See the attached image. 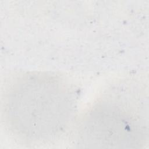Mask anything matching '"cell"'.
Returning a JSON list of instances; mask_svg holds the SVG:
<instances>
[{"mask_svg": "<svg viewBox=\"0 0 149 149\" xmlns=\"http://www.w3.org/2000/svg\"><path fill=\"white\" fill-rule=\"evenodd\" d=\"M46 79H35L34 84L31 82L26 89L17 88L11 102V107L17 110L16 111H19L16 113H23L24 122L29 121L30 127L38 126L41 127V131L50 121L54 122L59 116L63 117L60 112L63 113L65 111L63 109L68 107L65 93L62 88Z\"/></svg>", "mask_w": 149, "mask_h": 149, "instance_id": "obj_1", "label": "cell"}, {"mask_svg": "<svg viewBox=\"0 0 149 149\" xmlns=\"http://www.w3.org/2000/svg\"><path fill=\"white\" fill-rule=\"evenodd\" d=\"M113 111H102L101 109L95 112V116H92L93 119L90 122L93 125H89L92 128L90 131L94 133V136H98L95 140L98 141H105L108 144V141L111 140V144H114L116 140V144H124V140L128 141L133 134L135 130V125L133 123L132 118L127 113H125L122 110L116 108L113 109ZM100 141L98 143L99 144Z\"/></svg>", "mask_w": 149, "mask_h": 149, "instance_id": "obj_2", "label": "cell"}]
</instances>
